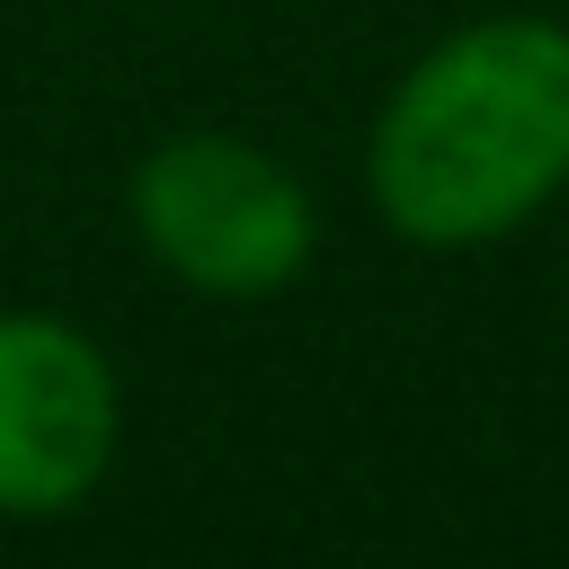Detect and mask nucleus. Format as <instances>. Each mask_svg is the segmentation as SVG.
<instances>
[{"label": "nucleus", "instance_id": "nucleus-1", "mask_svg": "<svg viewBox=\"0 0 569 569\" xmlns=\"http://www.w3.org/2000/svg\"><path fill=\"white\" fill-rule=\"evenodd\" d=\"M569 187V18L445 27L365 124V204L409 249H489Z\"/></svg>", "mask_w": 569, "mask_h": 569}, {"label": "nucleus", "instance_id": "nucleus-2", "mask_svg": "<svg viewBox=\"0 0 569 569\" xmlns=\"http://www.w3.org/2000/svg\"><path fill=\"white\" fill-rule=\"evenodd\" d=\"M124 213L142 258L196 302H276L320 249L302 169L231 124L160 133L124 178Z\"/></svg>", "mask_w": 569, "mask_h": 569}, {"label": "nucleus", "instance_id": "nucleus-3", "mask_svg": "<svg viewBox=\"0 0 569 569\" xmlns=\"http://www.w3.org/2000/svg\"><path fill=\"white\" fill-rule=\"evenodd\" d=\"M124 445V382L62 311H0V525L80 516Z\"/></svg>", "mask_w": 569, "mask_h": 569}]
</instances>
